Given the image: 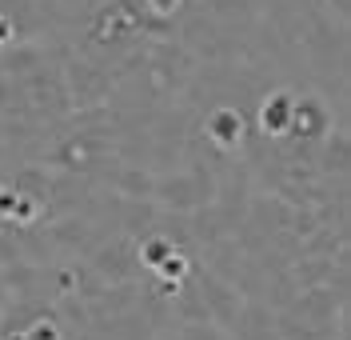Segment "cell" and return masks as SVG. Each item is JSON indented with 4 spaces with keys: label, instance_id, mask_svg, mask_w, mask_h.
I'll list each match as a JSON object with an SVG mask.
<instances>
[{
    "label": "cell",
    "instance_id": "1",
    "mask_svg": "<svg viewBox=\"0 0 351 340\" xmlns=\"http://www.w3.org/2000/svg\"><path fill=\"white\" fill-rule=\"evenodd\" d=\"M192 280H196L199 300H204V308H208V320L219 324V328L228 332V328H232V320H236V313L243 308V300L236 296V288H228L216 272H196Z\"/></svg>",
    "mask_w": 351,
    "mask_h": 340
},
{
    "label": "cell",
    "instance_id": "2",
    "mask_svg": "<svg viewBox=\"0 0 351 340\" xmlns=\"http://www.w3.org/2000/svg\"><path fill=\"white\" fill-rule=\"evenodd\" d=\"M228 337L236 340H280V324L267 317V308L260 304H243L236 320H232V328H228Z\"/></svg>",
    "mask_w": 351,
    "mask_h": 340
},
{
    "label": "cell",
    "instance_id": "3",
    "mask_svg": "<svg viewBox=\"0 0 351 340\" xmlns=\"http://www.w3.org/2000/svg\"><path fill=\"white\" fill-rule=\"evenodd\" d=\"M328 128H331V116H328V109H324L319 100H300V104L291 109V124H287L291 136L311 140V136H324Z\"/></svg>",
    "mask_w": 351,
    "mask_h": 340
},
{
    "label": "cell",
    "instance_id": "4",
    "mask_svg": "<svg viewBox=\"0 0 351 340\" xmlns=\"http://www.w3.org/2000/svg\"><path fill=\"white\" fill-rule=\"evenodd\" d=\"M291 109H295V100H291L287 92H276V96L263 104V124H267L271 133H287V124H291Z\"/></svg>",
    "mask_w": 351,
    "mask_h": 340
},
{
    "label": "cell",
    "instance_id": "5",
    "mask_svg": "<svg viewBox=\"0 0 351 340\" xmlns=\"http://www.w3.org/2000/svg\"><path fill=\"white\" fill-rule=\"evenodd\" d=\"M324 168H335L339 177L348 172V136L343 133H335L328 144H324Z\"/></svg>",
    "mask_w": 351,
    "mask_h": 340
},
{
    "label": "cell",
    "instance_id": "6",
    "mask_svg": "<svg viewBox=\"0 0 351 340\" xmlns=\"http://www.w3.org/2000/svg\"><path fill=\"white\" fill-rule=\"evenodd\" d=\"M176 340H232V337L219 324H212V320H196V324H184Z\"/></svg>",
    "mask_w": 351,
    "mask_h": 340
},
{
    "label": "cell",
    "instance_id": "7",
    "mask_svg": "<svg viewBox=\"0 0 351 340\" xmlns=\"http://www.w3.org/2000/svg\"><path fill=\"white\" fill-rule=\"evenodd\" d=\"M212 136H216L219 144H236V140H240V120H236V113L212 116Z\"/></svg>",
    "mask_w": 351,
    "mask_h": 340
},
{
    "label": "cell",
    "instance_id": "8",
    "mask_svg": "<svg viewBox=\"0 0 351 340\" xmlns=\"http://www.w3.org/2000/svg\"><path fill=\"white\" fill-rule=\"evenodd\" d=\"M144 260H148V264H160V260L168 264V260H172V245H164V240H152V249H144Z\"/></svg>",
    "mask_w": 351,
    "mask_h": 340
},
{
    "label": "cell",
    "instance_id": "9",
    "mask_svg": "<svg viewBox=\"0 0 351 340\" xmlns=\"http://www.w3.org/2000/svg\"><path fill=\"white\" fill-rule=\"evenodd\" d=\"M152 16H172L176 8H180V0H140Z\"/></svg>",
    "mask_w": 351,
    "mask_h": 340
},
{
    "label": "cell",
    "instance_id": "10",
    "mask_svg": "<svg viewBox=\"0 0 351 340\" xmlns=\"http://www.w3.org/2000/svg\"><path fill=\"white\" fill-rule=\"evenodd\" d=\"M328 4H331V12H335L339 21H348L351 16V0H328Z\"/></svg>",
    "mask_w": 351,
    "mask_h": 340
},
{
    "label": "cell",
    "instance_id": "11",
    "mask_svg": "<svg viewBox=\"0 0 351 340\" xmlns=\"http://www.w3.org/2000/svg\"><path fill=\"white\" fill-rule=\"evenodd\" d=\"M156 340H172V337H156Z\"/></svg>",
    "mask_w": 351,
    "mask_h": 340
}]
</instances>
